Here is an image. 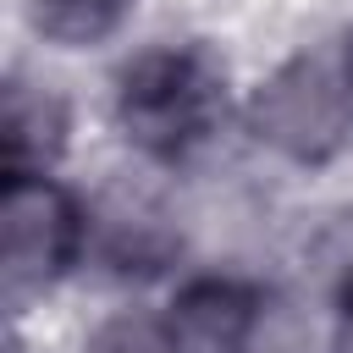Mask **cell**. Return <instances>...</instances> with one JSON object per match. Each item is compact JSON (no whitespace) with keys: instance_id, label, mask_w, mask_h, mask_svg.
I'll return each instance as SVG.
<instances>
[{"instance_id":"9c48e42d","label":"cell","mask_w":353,"mask_h":353,"mask_svg":"<svg viewBox=\"0 0 353 353\" xmlns=\"http://www.w3.org/2000/svg\"><path fill=\"white\" fill-rule=\"evenodd\" d=\"M331 320H336V353H353V303H336Z\"/></svg>"},{"instance_id":"ba28073f","label":"cell","mask_w":353,"mask_h":353,"mask_svg":"<svg viewBox=\"0 0 353 353\" xmlns=\"http://www.w3.org/2000/svg\"><path fill=\"white\" fill-rule=\"evenodd\" d=\"M320 276H325L331 309L336 303H353V210H342L325 226V237H320Z\"/></svg>"},{"instance_id":"3957f363","label":"cell","mask_w":353,"mask_h":353,"mask_svg":"<svg viewBox=\"0 0 353 353\" xmlns=\"http://www.w3.org/2000/svg\"><path fill=\"white\" fill-rule=\"evenodd\" d=\"M88 215L55 176H11L0 193V276L11 309L44 298L83 254Z\"/></svg>"},{"instance_id":"7a4b0ae2","label":"cell","mask_w":353,"mask_h":353,"mask_svg":"<svg viewBox=\"0 0 353 353\" xmlns=\"http://www.w3.org/2000/svg\"><path fill=\"white\" fill-rule=\"evenodd\" d=\"M248 127L292 165H325L353 138V77L342 55H292L248 99Z\"/></svg>"},{"instance_id":"5b68a950","label":"cell","mask_w":353,"mask_h":353,"mask_svg":"<svg viewBox=\"0 0 353 353\" xmlns=\"http://www.w3.org/2000/svg\"><path fill=\"white\" fill-rule=\"evenodd\" d=\"M66 105L55 88L6 83V116H0V160H6V182L11 176H50L61 149H66Z\"/></svg>"},{"instance_id":"30bf717a","label":"cell","mask_w":353,"mask_h":353,"mask_svg":"<svg viewBox=\"0 0 353 353\" xmlns=\"http://www.w3.org/2000/svg\"><path fill=\"white\" fill-rule=\"evenodd\" d=\"M336 55H342V66H347V77H353V33H347V39L336 44Z\"/></svg>"},{"instance_id":"277c9868","label":"cell","mask_w":353,"mask_h":353,"mask_svg":"<svg viewBox=\"0 0 353 353\" xmlns=\"http://www.w3.org/2000/svg\"><path fill=\"white\" fill-rule=\"evenodd\" d=\"M165 314L188 353H248L265 331V298L237 276H193Z\"/></svg>"},{"instance_id":"52a82bcc","label":"cell","mask_w":353,"mask_h":353,"mask_svg":"<svg viewBox=\"0 0 353 353\" xmlns=\"http://www.w3.org/2000/svg\"><path fill=\"white\" fill-rule=\"evenodd\" d=\"M88 353H188L171 314H149V309H127V314H110L94 336H88Z\"/></svg>"},{"instance_id":"8992f818","label":"cell","mask_w":353,"mask_h":353,"mask_svg":"<svg viewBox=\"0 0 353 353\" xmlns=\"http://www.w3.org/2000/svg\"><path fill=\"white\" fill-rule=\"evenodd\" d=\"M132 0H28V22L39 39L61 44V50H83V44H105L121 22H127Z\"/></svg>"},{"instance_id":"6da1fadb","label":"cell","mask_w":353,"mask_h":353,"mask_svg":"<svg viewBox=\"0 0 353 353\" xmlns=\"http://www.w3.org/2000/svg\"><path fill=\"white\" fill-rule=\"evenodd\" d=\"M221 116L226 72L199 44H154L132 55L116 77V127L138 154L160 165H176L193 149H204Z\"/></svg>"}]
</instances>
